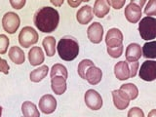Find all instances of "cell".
I'll return each mask as SVG.
<instances>
[{
  "label": "cell",
  "instance_id": "cell-1",
  "mask_svg": "<svg viewBox=\"0 0 156 117\" xmlns=\"http://www.w3.org/2000/svg\"><path fill=\"white\" fill-rule=\"evenodd\" d=\"M33 22L39 31L51 33L55 31L60 22V15L55 8L45 6L38 10L34 15Z\"/></svg>",
  "mask_w": 156,
  "mask_h": 117
},
{
  "label": "cell",
  "instance_id": "cell-2",
  "mask_svg": "<svg viewBox=\"0 0 156 117\" xmlns=\"http://www.w3.org/2000/svg\"><path fill=\"white\" fill-rule=\"evenodd\" d=\"M58 56L63 61H73L79 54V44L71 36L62 37L58 44Z\"/></svg>",
  "mask_w": 156,
  "mask_h": 117
},
{
  "label": "cell",
  "instance_id": "cell-3",
  "mask_svg": "<svg viewBox=\"0 0 156 117\" xmlns=\"http://www.w3.org/2000/svg\"><path fill=\"white\" fill-rule=\"evenodd\" d=\"M139 31L144 40L149 41L156 38V19L153 17H145L140 20L139 23Z\"/></svg>",
  "mask_w": 156,
  "mask_h": 117
},
{
  "label": "cell",
  "instance_id": "cell-4",
  "mask_svg": "<svg viewBox=\"0 0 156 117\" xmlns=\"http://www.w3.org/2000/svg\"><path fill=\"white\" fill-rule=\"evenodd\" d=\"M38 41V33L31 27H23L19 34V42L23 48H29Z\"/></svg>",
  "mask_w": 156,
  "mask_h": 117
},
{
  "label": "cell",
  "instance_id": "cell-5",
  "mask_svg": "<svg viewBox=\"0 0 156 117\" xmlns=\"http://www.w3.org/2000/svg\"><path fill=\"white\" fill-rule=\"evenodd\" d=\"M20 17L16 13L8 12L2 18V27L5 31H7L10 34L15 33L20 27Z\"/></svg>",
  "mask_w": 156,
  "mask_h": 117
},
{
  "label": "cell",
  "instance_id": "cell-6",
  "mask_svg": "<svg viewBox=\"0 0 156 117\" xmlns=\"http://www.w3.org/2000/svg\"><path fill=\"white\" fill-rule=\"evenodd\" d=\"M140 77L144 81H153L156 79V62L145 61L143 62L140 69Z\"/></svg>",
  "mask_w": 156,
  "mask_h": 117
},
{
  "label": "cell",
  "instance_id": "cell-7",
  "mask_svg": "<svg viewBox=\"0 0 156 117\" xmlns=\"http://www.w3.org/2000/svg\"><path fill=\"white\" fill-rule=\"evenodd\" d=\"M85 104L92 110H99L102 106V99L101 96L97 91L90 89L86 92L84 96Z\"/></svg>",
  "mask_w": 156,
  "mask_h": 117
},
{
  "label": "cell",
  "instance_id": "cell-8",
  "mask_svg": "<svg viewBox=\"0 0 156 117\" xmlns=\"http://www.w3.org/2000/svg\"><path fill=\"white\" fill-rule=\"evenodd\" d=\"M123 34L118 28H111L106 33L105 43L108 48H117L122 45Z\"/></svg>",
  "mask_w": 156,
  "mask_h": 117
},
{
  "label": "cell",
  "instance_id": "cell-9",
  "mask_svg": "<svg viewBox=\"0 0 156 117\" xmlns=\"http://www.w3.org/2000/svg\"><path fill=\"white\" fill-rule=\"evenodd\" d=\"M87 35L89 40L94 44H99L101 42L104 36V27L100 23H94L88 27Z\"/></svg>",
  "mask_w": 156,
  "mask_h": 117
},
{
  "label": "cell",
  "instance_id": "cell-10",
  "mask_svg": "<svg viewBox=\"0 0 156 117\" xmlns=\"http://www.w3.org/2000/svg\"><path fill=\"white\" fill-rule=\"evenodd\" d=\"M39 108L45 114L53 113L57 108V101L52 95H44L39 101Z\"/></svg>",
  "mask_w": 156,
  "mask_h": 117
},
{
  "label": "cell",
  "instance_id": "cell-11",
  "mask_svg": "<svg viewBox=\"0 0 156 117\" xmlns=\"http://www.w3.org/2000/svg\"><path fill=\"white\" fill-rule=\"evenodd\" d=\"M112 99H113V104L115 107L119 110L126 109L130 104V99L128 95L120 89L112 91Z\"/></svg>",
  "mask_w": 156,
  "mask_h": 117
},
{
  "label": "cell",
  "instance_id": "cell-12",
  "mask_svg": "<svg viewBox=\"0 0 156 117\" xmlns=\"http://www.w3.org/2000/svg\"><path fill=\"white\" fill-rule=\"evenodd\" d=\"M125 17L132 23H138L141 17V8L134 2H130L125 8Z\"/></svg>",
  "mask_w": 156,
  "mask_h": 117
},
{
  "label": "cell",
  "instance_id": "cell-13",
  "mask_svg": "<svg viewBox=\"0 0 156 117\" xmlns=\"http://www.w3.org/2000/svg\"><path fill=\"white\" fill-rule=\"evenodd\" d=\"M141 55H143V49L138 43H131L126 49V61L127 62H138Z\"/></svg>",
  "mask_w": 156,
  "mask_h": 117
},
{
  "label": "cell",
  "instance_id": "cell-14",
  "mask_svg": "<svg viewBox=\"0 0 156 117\" xmlns=\"http://www.w3.org/2000/svg\"><path fill=\"white\" fill-rule=\"evenodd\" d=\"M114 74L119 80H127L131 77V69L128 62H119L114 66Z\"/></svg>",
  "mask_w": 156,
  "mask_h": 117
},
{
  "label": "cell",
  "instance_id": "cell-15",
  "mask_svg": "<svg viewBox=\"0 0 156 117\" xmlns=\"http://www.w3.org/2000/svg\"><path fill=\"white\" fill-rule=\"evenodd\" d=\"M93 18H94V13H93L92 7L89 5L81 7L76 14V19L80 24H87L89 23Z\"/></svg>",
  "mask_w": 156,
  "mask_h": 117
},
{
  "label": "cell",
  "instance_id": "cell-16",
  "mask_svg": "<svg viewBox=\"0 0 156 117\" xmlns=\"http://www.w3.org/2000/svg\"><path fill=\"white\" fill-rule=\"evenodd\" d=\"M44 53L40 47H32L31 50L28 52V60L30 65L36 66L44 62Z\"/></svg>",
  "mask_w": 156,
  "mask_h": 117
},
{
  "label": "cell",
  "instance_id": "cell-17",
  "mask_svg": "<svg viewBox=\"0 0 156 117\" xmlns=\"http://www.w3.org/2000/svg\"><path fill=\"white\" fill-rule=\"evenodd\" d=\"M51 87L56 95H62L66 91V79L62 76L51 78Z\"/></svg>",
  "mask_w": 156,
  "mask_h": 117
},
{
  "label": "cell",
  "instance_id": "cell-18",
  "mask_svg": "<svg viewBox=\"0 0 156 117\" xmlns=\"http://www.w3.org/2000/svg\"><path fill=\"white\" fill-rule=\"evenodd\" d=\"M102 78V72L99 67L96 66H91L86 73L85 79L90 83L91 85H97L101 82Z\"/></svg>",
  "mask_w": 156,
  "mask_h": 117
},
{
  "label": "cell",
  "instance_id": "cell-19",
  "mask_svg": "<svg viewBox=\"0 0 156 117\" xmlns=\"http://www.w3.org/2000/svg\"><path fill=\"white\" fill-rule=\"evenodd\" d=\"M110 6L106 0H97L94 5V14L98 18H104L109 13Z\"/></svg>",
  "mask_w": 156,
  "mask_h": 117
},
{
  "label": "cell",
  "instance_id": "cell-20",
  "mask_svg": "<svg viewBox=\"0 0 156 117\" xmlns=\"http://www.w3.org/2000/svg\"><path fill=\"white\" fill-rule=\"evenodd\" d=\"M9 58L16 65H22L26 61V57H24V53L20 47L13 46L10 48L9 50Z\"/></svg>",
  "mask_w": 156,
  "mask_h": 117
},
{
  "label": "cell",
  "instance_id": "cell-21",
  "mask_svg": "<svg viewBox=\"0 0 156 117\" xmlns=\"http://www.w3.org/2000/svg\"><path fill=\"white\" fill-rule=\"evenodd\" d=\"M22 112L24 117H40L37 106L31 101H24L22 105Z\"/></svg>",
  "mask_w": 156,
  "mask_h": 117
},
{
  "label": "cell",
  "instance_id": "cell-22",
  "mask_svg": "<svg viewBox=\"0 0 156 117\" xmlns=\"http://www.w3.org/2000/svg\"><path fill=\"white\" fill-rule=\"evenodd\" d=\"M49 71V67L47 66H41L39 68H36L30 72V75H29V78L32 82H40L41 80H43L48 74Z\"/></svg>",
  "mask_w": 156,
  "mask_h": 117
},
{
  "label": "cell",
  "instance_id": "cell-23",
  "mask_svg": "<svg viewBox=\"0 0 156 117\" xmlns=\"http://www.w3.org/2000/svg\"><path fill=\"white\" fill-rule=\"evenodd\" d=\"M42 45L45 49L48 57H53L56 53V39L53 36H48L43 39Z\"/></svg>",
  "mask_w": 156,
  "mask_h": 117
},
{
  "label": "cell",
  "instance_id": "cell-24",
  "mask_svg": "<svg viewBox=\"0 0 156 117\" xmlns=\"http://www.w3.org/2000/svg\"><path fill=\"white\" fill-rule=\"evenodd\" d=\"M143 56L145 58H156V41L146 42L143 47Z\"/></svg>",
  "mask_w": 156,
  "mask_h": 117
},
{
  "label": "cell",
  "instance_id": "cell-25",
  "mask_svg": "<svg viewBox=\"0 0 156 117\" xmlns=\"http://www.w3.org/2000/svg\"><path fill=\"white\" fill-rule=\"evenodd\" d=\"M120 90L125 92L127 95H128L130 101L136 99V97L139 95V90L136 86L133 83H127V84H123L120 87Z\"/></svg>",
  "mask_w": 156,
  "mask_h": 117
},
{
  "label": "cell",
  "instance_id": "cell-26",
  "mask_svg": "<svg viewBox=\"0 0 156 117\" xmlns=\"http://www.w3.org/2000/svg\"><path fill=\"white\" fill-rule=\"evenodd\" d=\"M94 62H93L91 60H82L79 65H78V74L81 78L85 79L86 78V73L88 71V69L91 66H94Z\"/></svg>",
  "mask_w": 156,
  "mask_h": 117
},
{
  "label": "cell",
  "instance_id": "cell-27",
  "mask_svg": "<svg viewBox=\"0 0 156 117\" xmlns=\"http://www.w3.org/2000/svg\"><path fill=\"white\" fill-rule=\"evenodd\" d=\"M55 76H62L63 78H67V69L65 66L60 65V63H56L54 65L52 69H51V78L55 77Z\"/></svg>",
  "mask_w": 156,
  "mask_h": 117
},
{
  "label": "cell",
  "instance_id": "cell-28",
  "mask_svg": "<svg viewBox=\"0 0 156 117\" xmlns=\"http://www.w3.org/2000/svg\"><path fill=\"white\" fill-rule=\"evenodd\" d=\"M144 13L148 17L156 16V0H150L147 2L144 8Z\"/></svg>",
  "mask_w": 156,
  "mask_h": 117
},
{
  "label": "cell",
  "instance_id": "cell-29",
  "mask_svg": "<svg viewBox=\"0 0 156 117\" xmlns=\"http://www.w3.org/2000/svg\"><path fill=\"white\" fill-rule=\"evenodd\" d=\"M8 46H9V38L5 34H1L0 35V54L1 55L7 52Z\"/></svg>",
  "mask_w": 156,
  "mask_h": 117
},
{
  "label": "cell",
  "instance_id": "cell-30",
  "mask_svg": "<svg viewBox=\"0 0 156 117\" xmlns=\"http://www.w3.org/2000/svg\"><path fill=\"white\" fill-rule=\"evenodd\" d=\"M123 50H124L123 45H121L117 48H108L107 47V53L109 54V56L111 58H119L122 55V53H123Z\"/></svg>",
  "mask_w": 156,
  "mask_h": 117
},
{
  "label": "cell",
  "instance_id": "cell-31",
  "mask_svg": "<svg viewBox=\"0 0 156 117\" xmlns=\"http://www.w3.org/2000/svg\"><path fill=\"white\" fill-rule=\"evenodd\" d=\"M128 117H144V114L140 107H133L129 110Z\"/></svg>",
  "mask_w": 156,
  "mask_h": 117
},
{
  "label": "cell",
  "instance_id": "cell-32",
  "mask_svg": "<svg viewBox=\"0 0 156 117\" xmlns=\"http://www.w3.org/2000/svg\"><path fill=\"white\" fill-rule=\"evenodd\" d=\"M131 69V77H135L136 75V71L139 69V62H128Z\"/></svg>",
  "mask_w": 156,
  "mask_h": 117
},
{
  "label": "cell",
  "instance_id": "cell-33",
  "mask_svg": "<svg viewBox=\"0 0 156 117\" xmlns=\"http://www.w3.org/2000/svg\"><path fill=\"white\" fill-rule=\"evenodd\" d=\"M10 4L14 9H22L24 4H26V0H19V1H13V0H10Z\"/></svg>",
  "mask_w": 156,
  "mask_h": 117
},
{
  "label": "cell",
  "instance_id": "cell-34",
  "mask_svg": "<svg viewBox=\"0 0 156 117\" xmlns=\"http://www.w3.org/2000/svg\"><path fill=\"white\" fill-rule=\"evenodd\" d=\"M108 4H109V6L111 7H113L114 9H120L122 8L125 5V1H118V0H108Z\"/></svg>",
  "mask_w": 156,
  "mask_h": 117
},
{
  "label": "cell",
  "instance_id": "cell-35",
  "mask_svg": "<svg viewBox=\"0 0 156 117\" xmlns=\"http://www.w3.org/2000/svg\"><path fill=\"white\" fill-rule=\"evenodd\" d=\"M0 67H1V71L4 74H8L10 66H8V63L6 62V61H5L4 58H1V66H0Z\"/></svg>",
  "mask_w": 156,
  "mask_h": 117
},
{
  "label": "cell",
  "instance_id": "cell-36",
  "mask_svg": "<svg viewBox=\"0 0 156 117\" xmlns=\"http://www.w3.org/2000/svg\"><path fill=\"white\" fill-rule=\"evenodd\" d=\"M67 3L69 4L70 6H72V7H77L78 5H80V4L82 3V1H76V2H73V1H71V0H68Z\"/></svg>",
  "mask_w": 156,
  "mask_h": 117
},
{
  "label": "cell",
  "instance_id": "cell-37",
  "mask_svg": "<svg viewBox=\"0 0 156 117\" xmlns=\"http://www.w3.org/2000/svg\"><path fill=\"white\" fill-rule=\"evenodd\" d=\"M131 1H132V2H134L136 5H138V6H140V8L143 7L144 5L145 4V1H144V0H141V1H136V0H131Z\"/></svg>",
  "mask_w": 156,
  "mask_h": 117
},
{
  "label": "cell",
  "instance_id": "cell-38",
  "mask_svg": "<svg viewBox=\"0 0 156 117\" xmlns=\"http://www.w3.org/2000/svg\"><path fill=\"white\" fill-rule=\"evenodd\" d=\"M51 3L55 5V6H61V5L63 4V0H61V1H56V0L54 1V0H51Z\"/></svg>",
  "mask_w": 156,
  "mask_h": 117
},
{
  "label": "cell",
  "instance_id": "cell-39",
  "mask_svg": "<svg viewBox=\"0 0 156 117\" xmlns=\"http://www.w3.org/2000/svg\"><path fill=\"white\" fill-rule=\"evenodd\" d=\"M148 117H156V109L151 110L148 113Z\"/></svg>",
  "mask_w": 156,
  "mask_h": 117
}]
</instances>
